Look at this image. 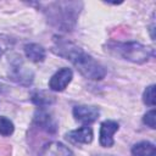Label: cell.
Masks as SVG:
<instances>
[{
    "mask_svg": "<svg viewBox=\"0 0 156 156\" xmlns=\"http://www.w3.org/2000/svg\"><path fill=\"white\" fill-rule=\"evenodd\" d=\"M118 128H119V124L116 121H112V119L104 121L100 126V136H99L100 145L104 147H111L115 143L113 135L118 130Z\"/></svg>",
    "mask_w": 156,
    "mask_h": 156,
    "instance_id": "5b68a950",
    "label": "cell"
},
{
    "mask_svg": "<svg viewBox=\"0 0 156 156\" xmlns=\"http://www.w3.org/2000/svg\"><path fill=\"white\" fill-rule=\"evenodd\" d=\"M13 130H15V127L12 121H10L4 116H0V134L4 136H9L13 133Z\"/></svg>",
    "mask_w": 156,
    "mask_h": 156,
    "instance_id": "4fadbf2b",
    "label": "cell"
},
{
    "mask_svg": "<svg viewBox=\"0 0 156 156\" xmlns=\"http://www.w3.org/2000/svg\"><path fill=\"white\" fill-rule=\"evenodd\" d=\"M30 100H32V102L35 104L38 107L44 108V107L50 106L51 104L55 102V96L51 95V94H49L48 91H43V90H40V91H35V93H33Z\"/></svg>",
    "mask_w": 156,
    "mask_h": 156,
    "instance_id": "7c38bea8",
    "label": "cell"
},
{
    "mask_svg": "<svg viewBox=\"0 0 156 156\" xmlns=\"http://www.w3.org/2000/svg\"><path fill=\"white\" fill-rule=\"evenodd\" d=\"M11 77L15 82L22 84V85H29L33 82V72L24 67L21 62L12 66Z\"/></svg>",
    "mask_w": 156,
    "mask_h": 156,
    "instance_id": "9c48e42d",
    "label": "cell"
},
{
    "mask_svg": "<svg viewBox=\"0 0 156 156\" xmlns=\"http://www.w3.org/2000/svg\"><path fill=\"white\" fill-rule=\"evenodd\" d=\"M143 122H144V124H146L147 127L154 129L156 127V112H155V110L147 111L143 117Z\"/></svg>",
    "mask_w": 156,
    "mask_h": 156,
    "instance_id": "9a60e30c",
    "label": "cell"
},
{
    "mask_svg": "<svg viewBox=\"0 0 156 156\" xmlns=\"http://www.w3.org/2000/svg\"><path fill=\"white\" fill-rule=\"evenodd\" d=\"M34 124L38 126L40 129L48 132V133H55L57 130V123L56 121L44 110H39L34 115Z\"/></svg>",
    "mask_w": 156,
    "mask_h": 156,
    "instance_id": "8992f818",
    "label": "cell"
},
{
    "mask_svg": "<svg viewBox=\"0 0 156 156\" xmlns=\"http://www.w3.org/2000/svg\"><path fill=\"white\" fill-rule=\"evenodd\" d=\"M39 156H73V152L62 143L51 141L43 146Z\"/></svg>",
    "mask_w": 156,
    "mask_h": 156,
    "instance_id": "ba28073f",
    "label": "cell"
},
{
    "mask_svg": "<svg viewBox=\"0 0 156 156\" xmlns=\"http://www.w3.org/2000/svg\"><path fill=\"white\" fill-rule=\"evenodd\" d=\"M24 54L27 58H29L33 62H41L45 60V56H46L45 49L41 45L35 44V43L27 44L24 46Z\"/></svg>",
    "mask_w": 156,
    "mask_h": 156,
    "instance_id": "30bf717a",
    "label": "cell"
},
{
    "mask_svg": "<svg viewBox=\"0 0 156 156\" xmlns=\"http://www.w3.org/2000/svg\"><path fill=\"white\" fill-rule=\"evenodd\" d=\"M93 129L88 126H83L78 129L71 130L66 134V138L76 144H89L93 140Z\"/></svg>",
    "mask_w": 156,
    "mask_h": 156,
    "instance_id": "52a82bcc",
    "label": "cell"
},
{
    "mask_svg": "<svg viewBox=\"0 0 156 156\" xmlns=\"http://www.w3.org/2000/svg\"><path fill=\"white\" fill-rule=\"evenodd\" d=\"M1 55H2V50L0 49V57H1Z\"/></svg>",
    "mask_w": 156,
    "mask_h": 156,
    "instance_id": "e0dca14e",
    "label": "cell"
},
{
    "mask_svg": "<svg viewBox=\"0 0 156 156\" xmlns=\"http://www.w3.org/2000/svg\"><path fill=\"white\" fill-rule=\"evenodd\" d=\"M94 156H113V155H107V154H98V155H94Z\"/></svg>",
    "mask_w": 156,
    "mask_h": 156,
    "instance_id": "2e32d148",
    "label": "cell"
},
{
    "mask_svg": "<svg viewBox=\"0 0 156 156\" xmlns=\"http://www.w3.org/2000/svg\"><path fill=\"white\" fill-rule=\"evenodd\" d=\"M73 117L77 122L82 124H89L98 119L100 115V110L96 106L90 105H78L73 107Z\"/></svg>",
    "mask_w": 156,
    "mask_h": 156,
    "instance_id": "3957f363",
    "label": "cell"
},
{
    "mask_svg": "<svg viewBox=\"0 0 156 156\" xmlns=\"http://www.w3.org/2000/svg\"><path fill=\"white\" fill-rule=\"evenodd\" d=\"M73 77V72L71 68L63 67L58 69L49 80V88L54 91H62L71 83Z\"/></svg>",
    "mask_w": 156,
    "mask_h": 156,
    "instance_id": "277c9868",
    "label": "cell"
},
{
    "mask_svg": "<svg viewBox=\"0 0 156 156\" xmlns=\"http://www.w3.org/2000/svg\"><path fill=\"white\" fill-rule=\"evenodd\" d=\"M110 50L115 55L134 63H144L154 55V50L151 48L136 41L117 43L110 45Z\"/></svg>",
    "mask_w": 156,
    "mask_h": 156,
    "instance_id": "7a4b0ae2",
    "label": "cell"
},
{
    "mask_svg": "<svg viewBox=\"0 0 156 156\" xmlns=\"http://www.w3.org/2000/svg\"><path fill=\"white\" fill-rule=\"evenodd\" d=\"M54 51L60 56L68 58L80 74L88 79L100 80L106 76V69L99 61L69 41L57 40Z\"/></svg>",
    "mask_w": 156,
    "mask_h": 156,
    "instance_id": "6da1fadb",
    "label": "cell"
},
{
    "mask_svg": "<svg viewBox=\"0 0 156 156\" xmlns=\"http://www.w3.org/2000/svg\"><path fill=\"white\" fill-rule=\"evenodd\" d=\"M143 101L147 106H151V107L155 106L156 100H155V85L154 84L146 87V89L144 90V93H143Z\"/></svg>",
    "mask_w": 156,
    "mask_h": 156,
    "instance_id": "5bb4252c",
    "label": "cell"
},
{
    "mask_svg": "<svg viewBox=\"0 0 156 156\" xmlns=\"http://www.w3.org/2000/svg\"><path fill=\"white\" fill-rule=\"evenodd\" d=\"M133 156H156V147L150 141H139L132 147Z\"/></svg>",
    "mask_w": 156,
    "mask_h": 156,
    "instance_id": "8fae6325",
    "label": "cell"
}]
</instances>
